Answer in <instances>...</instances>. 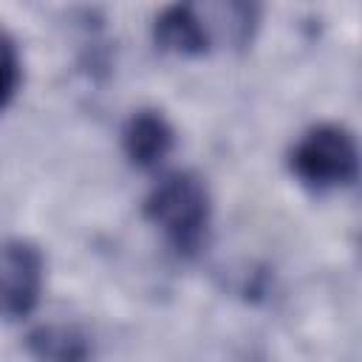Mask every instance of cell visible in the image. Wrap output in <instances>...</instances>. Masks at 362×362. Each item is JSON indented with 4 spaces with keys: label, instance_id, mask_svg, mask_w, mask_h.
I'll list each match as a JSON object with an SVG mask.
<instances>
[{
    "label": "cell",
    "instance_id": "6da1fadb",
    "mask_svg": "<svg viewBox=\"0 0 362 362\" xmlns=\"http://www.w3.org/2000/svg\"><path fill=\"white\" fill-rule=\"evenodd\" d=\"M260 28V0H175L153 25L161 51L204 57L235 51L255 40Z\"/></svg>",
    "mask_w": 362,
    "mask_h": 362
},
{
    "label": "cell",
    "instance_id": "7a4b0ae2",
    "mask_svg": "<svg viewBox=\"0 0 362 362\" xmlns=\"http://www.w3.org/2000/svg\"><path fill=\"white\" fill-rule=\"evenodd\" d=\"M144 212L150 223L178 255H195L206 243L212 201L206 184L192 173H170L147 195Z\"/></svg>",
    "mask_w": 362,
    "mask_h": 362
},
{
    "label": "cell",
    "instance_id": "3957f363",
    "mask_svg": "<svg viewBox=\"0 0 362 362\" xmlns=\"http://www.w3.org/2000/svg\"><path fill=\"white\" fill-rule=\"evenodd\" d=\"M288 170L311 192H334L354 184L359 173L354 133L342 124H314L294 141Z\"/></svg>",
    "mask_w": 362,
    "mask_h": 362
},
{
    "label": "cell",
    "instance_id": "277c9868",
    "mask_svg": "<svg viewBox=\"0 0 362 362\" xmlns=\"http://www.w3.org/2000/svg\"><path fill=\"white\" fill-rule=\"evenodd\" d=\"M45 260L40 249L28 240L0 243V320L28 317L42 294Z\"/></svg>",
    "mask_w": 362,
    "mask_h": 362
},
{
    "label": "cell",
    "instance_id": "5b68a950",
    "mask_svg": "<svg viewBox=\"0 0 362 362\" xmlns=\"http://www.w3.org/2000/svg\"><path fill=\"white\" fill-rule=\"evenodd\" d=\"M122 141L139 170H158L175 147V130L158 110H139L127 119Z\"/></svg>",
    "mask_w": 362,
    "mask_h": 362
},
{
    "label": "cell",
    "instance_id": "8992f818",
    "mask_svg": "<svg viewBox=\"0 0 362 362\" xmlns=\"http://www.w3.org/2000/svg\"><path fill=\"white\" fill-rule=\"evenodd\" d=\"M28 345H31L34 356H42V359H85L90 354L85 339L76 331L62 328V325L37 328L28 337Z\"/></svg>",
    "mask_w": 362,
    "mask_h": 362
},
{
    "label": "cell",
    "instance_id": "52a82bcc",
    "mask_svg": "<svg viewBox=\"0 0 362 362\" xmlns=\"http://www.w3.org/2000/svg\"><path fill=\"white\" fill-rule=\"evenodd\" d=\"M20 85V57L14 42L0 31V110L8 105Z\"/></svg>",
    "mask_w": 362,
    "mask_h": 362
}]
</instances>
